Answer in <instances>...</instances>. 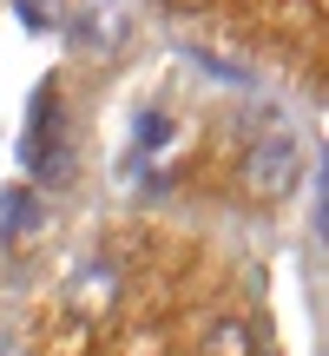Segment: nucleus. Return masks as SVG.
<instances>
[{"mask_svg": "<svg viewBox=\"0 0 329 356\" xmlns=\"http://www.w3.org/2000/svg\"><path fill=\"white\" fill-rule=\"evenodd\" d=\"M296 172H303V152H296V139H283V132H270V139H257L251 152H244V185H251L257 198L296 191Z\"/></svg>", "mask_w": 329, "mask_h": 356, "instance_id": "nucleus-1", "label": "nucleus"}, {"mask_svg": "<svg viewBox=\"0 0 329 356\" xmlns=\"http://www.w3.org/2000/svg\"><path fill=\"white\" fill-rule=\"evenodd\" d=\"M198 356H257V337L244 317H211L198 337Z\"/></svg>", "mask_w": 329, "mask_h": 356, "instance_id": "nucleus-2", "label": "nucleus"}, {"mask_svg": "<svg viewBox=\"0 0 329 356\" xmlns=\"http://www.w3.org/2000/svg\"><path fill=\"white\" fill-rule=\"evenodd\" d=\"M33 225H40V198L33 191H7L0 198V231L7 238H33Z\"/></svg>", "mask_w": 329, "mask_h": 356, "instance_id": "nucleus-3", "label": "nucleus"}, {"mask_svg": "<svg viewBox=\"0 0 329 356\" xmlns=\"http://www.w3.org/2000/svg\"><path fill=\"white\" fill-rule=\"evenodd\" d=\"M79 13H86V20H79V33H86L92 47H112V40L126 33V20H119V7H106V0H86Z\"/></svg>", "mask_w": 329, "mask_h": 356, "instance_id": "nucleus-4", "label": "nucleus"}, {"mask_svg": "<svg viewBox=\"0 0 329 356\" xmlns=\"http://www.w3.org/2000/svg\"><path fill=\"white\" fill-rule=\"evenodd\" d=\"M20 13H26L33 26H53V20H60V13H53V0H20Z\"/></svg>", "mask_w": 329, "mask_h": 356, "instance_id": "nucleus-5", "label": "nucleus"}, {"mask_svg": "<svg viewBox=\"0 0 329 356\" xmlns=\"http://www.w3.org/2000/svg\"><path fill=\"white\" fill-rule=\"evenodd\" d=\"M164 7H171V13H211L217 0H164Z\"/></svg>", "mask_w": 329, "mask_h": 356, "instance_id": "nucleus-6", "label": "nucleus"}]
</instances>
